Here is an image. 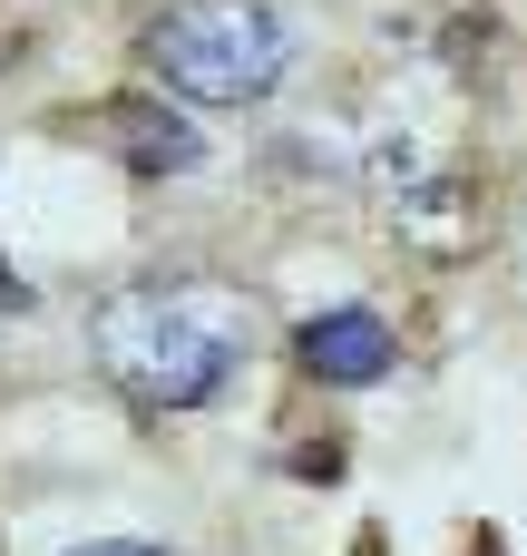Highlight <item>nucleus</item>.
<instances>
[{
    "instance_id": "5",
    "label": "nucleus",
    "mask_w": 527,
    "mask_h": 556,
    "mask_svg": "<svg viewBox=\"0 0 527 556\" xmlns=\"http://www.w3.org/2000/svg\"><path fill=\"white\" fill-rule=\"evenodd\" d=\"M68 556H176V547H156V538H88V547H68Z\"/></svg>"
},
{
    "instance_id": "6",
    "label": "nucleus",
    "mask_w": 527,
    "mask_h": 556,
    "mask_svg": "<svg viewBox=\"0 0 527 556\" xmlns=\"http://www.w3.org/2000/svg\"><path fill=\"white\" fill-rule=\"evenodd\" d=\"M0 313H29V283L20 274H0Z\"/></svg>"
},
{
    "instance_id": "1",
    "label": "nucleus",
    "mask_w": 527,
    "mask_h": 556,
    "mask_svg": "<svg viewBox=\"0 0 527 556\" xmlns=\"http://www.w3.org/2000/svg\"><path fill=\"white\" fill-rule=\"evenodd\" d=\"M244 303L205 274H137L88 303V362L137 420H196L244 381Z\"/></svg>"
},
{
    "instance_id": "3",
    "label": "nucleus",
    "mask_w": 527,
    "mask_h": 556,
    "mask_svg": "<svg viewBox=\"0 0 527 556\" xmlns=\"http://www.w3.org/2000/svg\"><path fill=\"white\" fill-rule=\"evenodd\" d=\"M293 371L313 391H381L401 371V332L372 303H323V313L293 323Z\"/></svg>"
},
{
    "instance_id": "4",
    "label": "nucleus",
    "mask_w": 527,
    "mask_h": 556,
    "mask_svg": "<svg viewBox=\"0 0 527 556\" xmlns=\"http://www.w3.org/2000/svg\"><path fill=\"white\" fill-rule=\"evenodd\" d=\"M98 147L127 166V186H166V176H196V166H205V127H196L186 108L147 98V88L98 98Z\"/></svg>"
},
{
    "instance_id": "2",
    "label": "nucleus",
    "mask_w": 527,
    "mask_h": 556,
    "mask_svg": "<svg viewBox=\"0 0 527 556\" xmlns=\"http://www.w3.org/2000/svg\"><path fill=\"white\" fill-rule=\"evenodd\" d=\"M137 68L186 108H264L293 78L284 0H156L137 20Z\"/></svg>"
},
{
    "instance_id": "7",
    "label": "nucleus",
    "mask_w": 527,
    "mask_h": 556,
    "mask_svg": "<svg viewBox=\"0 0 527 556\" xmlns=\"http://www.w3.org/2000/svg\"><path fill=\"white\" fill-rule=\"evenodd\" d=\"M469 556H509V538H499V528H489V538H479V547H469Z\"/></svg>"
}]
</instances>
